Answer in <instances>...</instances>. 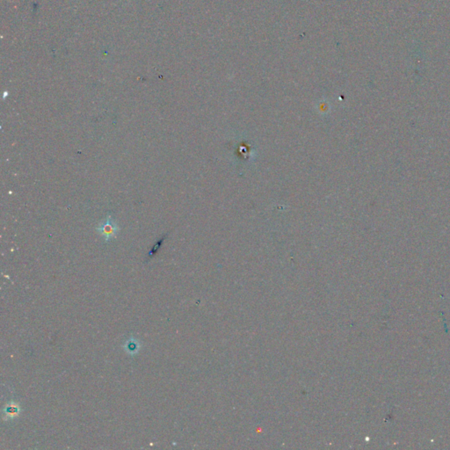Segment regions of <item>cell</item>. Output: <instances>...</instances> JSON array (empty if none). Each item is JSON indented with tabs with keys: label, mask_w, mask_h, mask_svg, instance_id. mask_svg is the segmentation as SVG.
<instances>
[{
	"label": "cell",
	"mask_w": 450,
	"mask_h": 450,
	"mask_svg": "<svg viewBox=\"0 0 450 450\" xmlns=\"http://www.w3.org/2000/svg\"><path fill=\"white\" fill-rule=\"evenodd\" d=\"M97 231L101 234L106 242H109L116 237L120 232V227L113 221L112 217L109 215L104 221L97 227Z\"/></svg>",
	"instance_id": "1"
},
{
	"label": "cell",
	"mask_w": 450,
	"mask_h": 450,
	"mask_svg": "<svg viewBox=\"0 0 450 450\" xmlns=\"http://www.w3.org/2000/svg\"><path fill=\"white\" fill-rule=\"evenodd\" d=\"M125 352L129 355H136L139 353L141 348V343L135 338H129L123 345Z\"/></svg>",
	"instance_id": "2"
},
{
	"label": "cell",
	"mask_w": 450,
	"mask_h": 450,
	"mask_svg": "<svg viewBox=\"0 0 450 450\" xmlns=\"http://www.w3.org/2000/svg\"><path fill=\"white\" fill-rule=\"evenodd\" d=\"M20 406L14 402H10L4 407L3 413L5 419L15 418L20 414Z\"/></svg>",
	"instance_id": "3"
}]
</instances>
